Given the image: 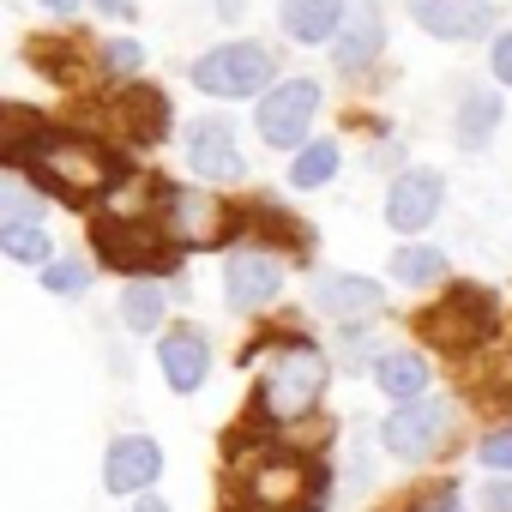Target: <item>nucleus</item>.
<instances>
[{
	"instance_id": "nucleus-12",
	"label": "nucleus",
	"mask_w": 512,
	"mask_h": 512,
	"mask_svg": "<svg viewBox=\"0 0 512 512\" xmlns=\"http://www.w3.org/2000/svg\"><path fill=\"white\" fill-rule=\"evenodd\" d=\"M97 247H103V260L121 266V272H157V266H169L163 235L151 223H139V217H103L97 223Z\"/></svg>"
},
{
	"instance_id": "nucleus-17",
	"label": "nucleus",
	"mask_w": 512,
	"mask_h": 512,
	"mask_svg": "<svg viewBox=\"0 0 512 512\" xmlns=\"http://www.w3.org/2000/svg\"><path fill=\"white\" fill-rule=\"evenodd\" d=\"M157 362H163V380H169L175 392H199L205 374H211V344H205L199 326H175V332H163Z\"/></svg>"
},
{
	"instance_id": "nucleus-1",
	"label": "nucleus",
	"mask_w": 512,
	"mask_h": 512,
	"mask_svg": "<svg viewBox=\"0 0 512 512\" xmlns=\"http://www.w3.org/2000/svg\"><path fill=\"white\" fill-rule=\"evenodd\" d=\"M25 163L37 169L43 187H55V193L73 199V205L109 193L115 175H121V163H115V151H109L103 139H85V133H49V127H43V139L31 145Z\"/></svg>"
},
{
	"instance_id": "nucleus-23",
	"label": "nucleus",
	"mask_w": 512,
	"mask_h": 512,
	"mask_svg": "<svg viewBox=\"0 0 512 512\" xmlns=\"http://www.w3.org/2000/svg\"><path fill=\"white\" fill-rule=\"evenodd\" d=\"M163 314H169V296H163L157 284H145V278H139V284L121 296V320H127L139 338H151V332L163 326Z\"/></svg>"
},
{
	"instance_id": "nucleus-25",
	"label": "nucleus",
	"mask_w": 512,
	"mask_h": 512,
	"mask_svg": "<svg viewBox=\"0 0 512 512\" xmlns=\"http://www.w3.org/2000/svg\"><path fill=\"white\" fill-rule=\"evenodd\" d=\"M392 278L410 284V290H416V284H440V278H446V253H440V247H398V253H392Z\"/></svg>"
},
{
	"instance_id": "nucleus-27",
	"label": "nucleus",
	"mask_w": 512,
	"mask_h": 512,
	"mask_svg": "<svg viewBox=\"0 0 512 512\" xmlns=\"http://www.w3.org/2000/svg\"><path fill=\"white\" fill-rule=\"evenodd\" d=\"M37 211H43V199H37V187H31V181L0 175V217H37Z\"/></svg>"
},
{
	"instance_id": "nucleus-30",
	"label": "nucleus",
	"mask_w": 512,
	"mask_h": 512,
	"mask_svg": "<svg viewBox=\"0 0 512 512\" xmlns=\"http://www.w3.org/2000/svg\"><path fill=\"white\" fill-rule=\"evenodd\" d=\"M488 67H494V79H500V85H512V31H500V37H494Z\"/></svg>"
},
{
	"instance_id": "nucleus-11",
	"label": "nucleus",
	"mask_w": 512,
	"mask_h": 512,
	"mask_svg": "<svg viewBox=\"0 0 512 512\" xmlns=\"http://www.w3.org/2000/svg\"><path fill=\"white\" fill-rule=\"evenodd\" d=\"M187 169H193L199 181H241L247 157H241L235 127H229L223 115H199V121L187 127Z\"/></svg>"
},
{
	"instance_id": "nucleus-7",
	"label": "nucleus",
	"mask_w": 512,
	"mask_h": 512,
	"mask_svg": "<svg viewBox=\"0 0 512 512\" xmlns=\"http://www.w3.org/2000/svg\"><path fill=\"white\" fill-rule=\"evenodd\" d=\"M488 326H494V296H482V290H452L422 314V332L440 350H470L488 338Z\"/></svg>"
},
{
	"instance_id": "nucleus-14",
	"label": "nucleus",
	"mask_w": 512,
	"mask_h": 512,
	"mask_svg": "<svg viewBox=\"0 0 512 512\" xmlns=\"http://www.w3.org/2000/svg\"><path fill=\"white\" fill-rule=\"evenodd\" d=\"M440 199H446L440 169H404L392 181V193H386V223L404 229V235H416V229H428L440 217Z\"/></svg>"
},
{
	"instance_id": "nucleus-3",
	"label": "nucleus",
	"mask_w": 512,
	"mask_h": 512,
	"mask_svg": "<svg viewBox=\"0 0 512 512\" xmlns=\"http://www.w3.org/2000/svg\"><path fill=\"white\" fill-rule=\"evenodd\" d=\"M193 85L205 97H260L272 85V49L260 43H223V49H205L193 61Z\"/></svg>"
},
{
	"instance_id": "nucleus-4",
	"label": "nucleus",
	"mask_w": 512,
	"mask_h": 512,
	"mask_svg": "<svg viewBox=\"0 0 512 512\" xmlns=\"http://www.w3.org/2000/svg\"><path fill=\"white\" fill-rule=\"evenodd\" d=\"M314 115H320V85L314 79H278L260 97V139L278 151H296L308 139Z\"/></svg>"
},
{
	"instance_id": "nucleus-22",
	"label": "nucleus",
	"mask_w": 512,
	"mask_h": 512,
	"mask_svg": "<svg viewBox=\"0 0 512 512\" xmlns=\"http://www.w3.org/2000/svg\"><path fill=\"white\" fill-rule=\"evenodd\" d=\"M332 175H338V139H302L296 163H290V181L308 193V187H326Z\"/></svg>"
},
{
	"instance_id": "nucleus-5",
	"label": "nucleus",
	"mask_w": 512,
	"mask_h": 512,
	"mask_svg": "<svg viewBox=\"0 0 512 512\" xmlns=\"http://www.w3.org/2000/svg\"><path fill=\"white\" fill-rule=\"evenodd\" d=\"M163 193V235L175 247H217L223 229H229V211L217 193H199V187H157Z\"/></svg>"
},
{
	"instance_id": "nucleus-6",
	"label": "nucleus",
	"mask_w": 512,
	"mask_h": 512,
	"mask_svg": "<svg viewBox=\"0 0 512 512\" xmlns=\"http://www.w3.org/2000/svg\"><path fill=\"white\" fill-rule=\"evenodd\" d=\"M446 428H452V404L446 398H404L392 416H386V428H380V446L392 452V458H428L440 440H446Z\"/></svg>"
},
{
	"instance_id": "nucleus-29",
	"label": "nucleus",
	"mask_w": 512,
	"mask_h": 512,
	"mask_svg": "<svg viewBox=\"0 0 512 512\" xmlns=\"http://www.w3.org/2000/svg\"><path fill=\"white\" fill-rule=\"evenodd\" d=\"M476 458H482L488 470H512V428H494V434H482Z\"/></svg>"
},
{
	"instance_id": "nucleus-15",
	"label": "nucleus",
	"mask_w": 512,
	"mask_h": 512,
	"mask_svg": "<svg viewBox=\"0 0 512 512\" xmlns=\"http://www.w3.org/2000/svg\"><path fill=\"white\" fill-rule=\"evenodd\" d=\"M157 476H163V446L145 440V434H121L103 458V488L109 494H145Z\"/></svg>"
},
{
	"instance_id": "nucleus-34",
	"label": "nucleus",
	"mask_w": 512,
	"mask_h": 512,
	"mask_svg": "<svg viewBox=\"0 0 512 512\" xmlns=\"http://www.w3.org/2000/svg\"><path fill=\"white\" fill-rule=\"evenodd\" d=\"M133 512H169V506H163L157 494H139V506H133Z\"/></svg>"
},
{
	"instance_id": "nucleus-26",
	"label": "nucleus",
	"mask_w": 512,
	"mask_h": 512,
	"mask_svg": "<svg viewBox=\"0 0 512 512\" xmlns=\"http://www.w3.org/2000/svg\"><path fill=\"white\" fill-rule=\"evenodd\" d=\"M43 290H55V296H85V290H91V266L55 253V260H43Z\"/></svg>"
},
{
	"instance_id": "nucleus-13",
	"label": "nucleus",
	"mask_w": 512,
	"mask_h": 512,
	"mask_svg": "<svg viewBox=\"0 0 512 512\" xmlns=\"http://www.w3.org/2000/svg\"><path fill=\"white\" fill-rule=\"evenodd\" d=\"M247 506L253 512H296L314 506V470L296 458H266L260 470L247 476Z\"/></svg>"
},
{
	"instance_id": "nucleus-24",
	"label": "nucleus",
	"mask_w": 512,
	"mask_h": 512,
	"mask_svg": "<svg viewBox=\"0 0 512 512\" xmlns=\"http://www.w3.org/2000/svg\"><path fill=\"white\" fill-rule=\"evenodd\" d=\"M37 139H43V121L31 109H0V163H25Z\"/></svg>"
},
{
	"instance_id": "nucleus-2",
	"label": "nucleus",
	"mask_w": 512,
	"mask_h": 512,
	"mask_svg": "<svg viewBox=\"0 0 512 512\" xmlns=\"http://www.w3.org/2000/svg\"><path fill=\"white\" fill-rule=\"evenodd\" d=\"M320 392H326V356H320V344L284 338V344L266 350V362H260V410L272 422L308 416L320 404Z\"/></svg>"
},
{
	"instance_id": "nucleus-20",
	"label": "nucleus",
	"mask_w": 512,
	"mask_h": 512,
	"mask_svg": "<svg viewBox=\"0 0 512 512\" xmlns=\"http://www.w3.org/2000/svg\"><path fill=\"white\" fill-rule=\"evenodd\" d=\"M374 380H380V392L386 398H422L428 392V362L422 356H410V350H386L380 362H374Z\"/></svg>"
},
{
	"instance_id": "nucleus-31",
	"label": "nucleus",
	"mask_w": 512,
	"mask_h": 512,
	"mask_svg": "<svg viewBox=\"0 0 512 512\" xmlns=\"http://www.w3.org/2000/svg\"><path fill=\"white\" fill-rule=\"evenodd\" d=\"M482 512H512V482H482Z\"/></svg>"
},
{
	"instance_id": "nucleus-10",
	"label": "nucleus",
	"mask_w": 512,
	"mask_h": 512,
	"mask_svg": "<svg viewBox=\"0 0 512 512\" xmlns=\"http://www.w3.org/2000/svg\"><path fill=\"white\" fill-rule=\"evenodd\" d=\"M410 19L440 43H476L494 31L500 7L494 0H410Z\"/></svg>"
},
{
	"instance_id": "nucleus-28",
	"label": "nucleus",
	"mask_w": 512,
	"mask_h": 512,
	"mask_svg": "<svg viewBox=\"0 0 512 512\" xmlns=\"http://www.w3.org/2000/svg\"><path fill=\"white\" fill-rule=\"evenodd\" d=\"M139 67H145V49L133 37H115L97 49V73H139Z\"/></svg>"
},
{
	"instance_id": "nucleus-32",
	"label": "nucleus",
	"mask_w": 512,
	"mask_h": 512,
	"mask_svg": "<svg viewBox=\"0 0 512 512\" xmlns=\"http://www.w3.org/2000/svg\"><path fill=\"white\" fill-rule=\"evenodd\" d=\"M91 7H97L103 19H121V25H127V19L139 13V0H91Z\"/></svg>"
},
{
	"instance_id": "nucleus-18",
	"label": "nucleus",
	"mask_w": 512,
	"mask_h": 512,
	"mask_svg": "<svg viewBox=\"0 0 512 512\" xmlns=\"http://www.w3.org/2000/svg\"><path fill=\"white\" fill-rule=\"evenodd\" d=\"M338 13H344V0H284V7H278V25H284L296 43H326L332 25H338Z\"/></svg>"
},
{
	"instance_id": "nucleus-19",
	"label": "nucleus",
	"mask_w": 512,
	"mask_h": 512,
	"mask_svg": "<svg viewBox=\"0 0 512 512\" xmlns=\"http://www.w3.org/2000/svg\"><path fill=\"white\" fill-rule=\"evenodd\" d=\"M0 253L19 266H43V260H55V241L37 217H0Z\"/></svg>"
},
{
	"instance_id": "nucleus-21",
	"label": "nucleus",
	"mask_w": 512,
	"mask_h": 512,
	"mask_svg": "<svg viewBox=\"0 0 512 512\" xmlns=\"http://www.w3.org/2000/svg\"><path fill=\"white\" fill-rule=\"evenodd\" d=\"M500 109H506L500 97H488V91H464V97H458V121H452V127H458V145H464V151H482L488 133L500 127Z\"/></svg>"
},
{
	"instance_id": "nucleus-33",
	"label": "nucleus",
	"mask_w": 512,
	"mask_h": 512,
	"mask_svg": "<svg viewBox=\"0 0 512 512\" xmlns=\"http://www.w3.org/2000/svg\"><path fill=\"white\" fill-rule=\"evenodd\" d=\"M37 7L55 13V19H73V13H79V0H37Z\"/></svg>"
},
{
	"instance_id": "nucleus-8",
	"label": "nucleus",
	"mask_w": 512,
	"mask_h": 512,
	"mask_svg": "<svg viewBox=\"0 0 512 512\" xmlns=\"http://www.w3.org/2000/svg\"><path fill=\"white\" fill-rule=\"evenodd\" d=\"M332 61L344 73H368L386 49V19H380V0H344V13L332 25Z\"/></svg>"
},
{
	"instance_id": "nucleus-16",
	"label": "nucleus",
	"mask_w": 512,
	"mask_h": 512,
	"mask_svg": "<svg viewBox=\"0 0 512 512\" xmlns=\"http://www.w3.org/2000/svg\"><path fill=\"white\" fill-rule=\"evenodd\" d=\"M380 302H386V290L374 278H356V272H320L314 278V308L332 320H368V314H380Z\"/></svg>"
},
{
	"instance_id": "nucleus-9",
	"label": "nucleus",
	"mask_w": 512,
	"mask_h": 512,
	"mask_svg": "<svg viewBox=\"0 0 512 512\" xmlns=\"http://www.w3.org/2000/svg\"><path fill=\"white\" fill-rule=\"evenodd\" d=\"M223 290H229V308L235 314H260V308L278 302L284 266L272 260V253H260V247H235L229 266H223Z\"/></svg>"
}]
</instances>
